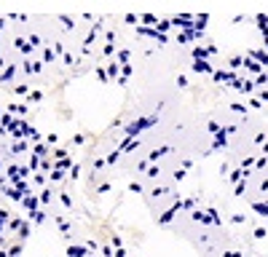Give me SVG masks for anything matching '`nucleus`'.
I'll return each instance as SVG.
<instances>
[]
</instances>
